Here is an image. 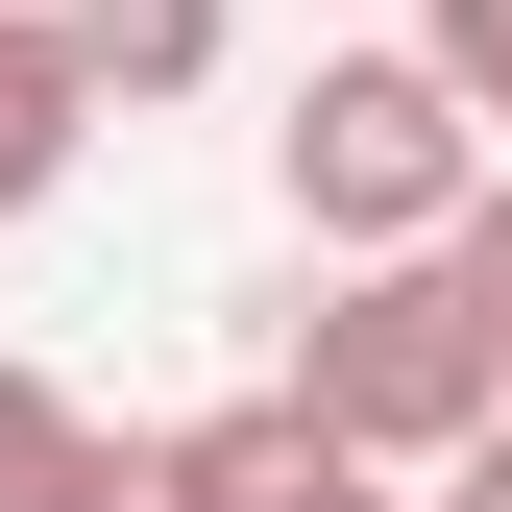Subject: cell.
Returning a JSON list of instances; mask_svg holds the SVG:
<instances>
[{
  "label": "cell",
  "mask_w": 512,
  "mask_h": 512,
  "mask_svg": "<svg viewBox=\"0 0 512 512\" xmlns=\"http://www.w3.org/2000/svg\"><path fill=\"white\" fill-rule=\"evenodd\" d=\"M293 391H317V439H342V464H415V488H439L464 439H512V317L415 244V269H342V293H317Z\"/></svg>",
  "instance_id": "cell-1"
},
{
  "label": "cell",
  "mask_w": 512,
  "mask_h": 512,
  "mask_svg": "<svg viewBox=\"0 0 512 512\" xmlns=\"http://www.w3.org/2000/svg\"><path fill=\"white\" fill-rule=\"evenodd\" d=\"M464 196H488V98L439 74V49H317V98H293V220L342 244V269H415Z\"/></svg>",
  "instance_id": "cell-2"
},
{
  "label": "cell",
  "mask_w": 512,
  "mask_h": 512,
  "mask_svg": "<svg viewBox=\"0 0 512 512\" xmlns=\"http://www.w3.org/2000/svg\"><path fill=\"white\" fill-rule=\"evenodd\" d=\"M98 122H122V98H98V49H74V0H0V220H25Z\"/></svg>",
  "instance_id": "cell-3"
},
{
  "label": "cell",
  "mask_w": 512,
  "mask_h": 512,
  "mask_svg": "<svg viewBox=\"0 0 512 512\" xmlns=\"http://www.w3.org/2000/svg\"><path fill=\"white\" fill-rule=\"evenodd\" d=\"M98 464H122V439L49 391V366H0V512H98Z\"/></svg>",
  "instance_id": "cell-4"
},
{
  "label": "cell",
  "mask_w": 512,
  "mask_h": 512,
  "mask_svg": "<svg viewBox=\"0 0 512 512\" xmlns=\"http://www.w3.org/2000/svg\"><path fill=\"white\" fill-rule=\"evenodd\" d=\"M74 49H98V98H196L220 74V0H74Z\"/></svg>",
  "instance_id": "cell-5"
},
{
  "label": "cell",
  "mask_w": 512,
  "mask_h": 512,
  "mask_svg": "<svg viewBox=\"0 0 512 512\" xmlns=\"http://www.w3.org/2000/svg\"><path fill=\"white\" fill-rule=\"evenodd\" d=\"M415 49H439L464 98H488V147H512V0H415Z\"/></svg>",
  "instance_id": "cell-6"
},
{
  "label": "cell",
  "mask_w": 512,
  "mask_h": 512,
  "mask_svg": "<svg viewBox=\"0 0 512 512\" xmlns=\"http://www.w3.org/2000/svg\"><path fill=\"white\" fill-rule=\"evenodd\" d=\"M439 269H464V293L512 317V171H488V196H464V220H439Z\"/></svg>",
  "instance_id": "cell-7"
},
{
  "label": "cell",
  "mask_w": 512,
  "mask_h": 512,
  "mask_svg": "<svg viewBox=\"0 0 512 512\" xmlns=\"http://www.w3.org/2000/svg\"><path fill=\"white\" fill-rule=\"evenodd\" d=\"M98 512H220V488H196V464L147 439V464H98Z\"/></svg>",
  "instance_id": "cell-8"
},
{
  "label": "cell",
  "mask_w": 512,
  "mask_h": 512,
  "mask_svg": "<svg viewBox=\"0 0 512 512\" xmlns=\"http://www.w3.org/2000/svg\"><path fill=\"white\" fill-rule=\"evenodd\" d=\"M439 512H512V439H464V464H439Z\"/></svg>",
  "instance_id": "cell-9"
},
{
  "label": "cell",
  "mask_w": 512,
  "mask_h": 512,
  "mask_svg": "<svg viewBox=\"0 0 512 512\" xmlns=\"http://www.w3.org/2000/svg\"><path fill=\"white\" fill-rule=\"evenodd\" d=\"M293 512H391V464H317V488H293Z\"/></svg>",
  "instance_id": "cell-10"
}]
</instances>
